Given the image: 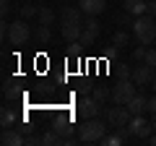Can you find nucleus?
<instances>
[{"instance_id":"obj_25","label":"nucleus","mask_w":156,"mask_h":146,"mask_svg":"<svg viewBox=\"0 0 156 146\" xmlns=\"http://www.w3.org/2000/svg\"><path fill=\"white\" fill-rule=\"evenodd\" d=\"M83 29H86V31H91L94 37H99V31H101V26H99V21H96V16L83 18Z\"/></svg>"},{"instance_id":"obj_12","label":"nucleus","mask_w":156,"mask_h":146,"mask_svg":"<svg viewBox=\"0 0 156 146\" xmlns=\"http://www.w3.org/2000/svg\"><path fill=\"white\" fill-rule=\"evenodd\" d=\"M60 24H83V11L81 8H62L60 13Z\"/></svg>"},{"instance_id":"obj_30","label":"nucleus","mask_w":156,"mask_h":146,"mask_svg":"<svg viewBox=\"0 0 156 146\" xmlns=\"http://www.w3.org/2000/svg\"><path fill=\"white\" fill-rule=\"evenodd\" d=\"M146 52H148V50H146V45H140V47H135V50H133V60H138V63H143V60H146Z\"/></svg>"},{"instance_id":"obj_7","label":"nucleus","mask_w":156,"mask_h":146,"mask_svg":"<svg viewBox=\"0 0 156 146\" xmlns=\"http://www.w3.org/2000/svg\"><path fill=\"white\" fill-rule=\"evenodd\" d=\"M128 128H130V133H133V138H140V141H148V136L154 133V125H151L143 115H133L130 123H128Z\"/></svg>"},{"instance_id":"obj_38","label":"nucleus","mask_w":156,"mask_h":146,"mask_svg":"<svg viewBox=\"0 0 156 146\" xmlns=\"http://www.w3.org/2000/svg\"><path fill=\"white\" fill-rule=\"evenodd\" d=\"M148 144H151V146H156V130H154V136H148Z\"/></svg>"},{"instance_id":"obj_11","label":"nucleus","mask_w":156,"mask_h":146,"mask_svg":"<svg viewBox=\"0 0 156 146\" xmlns=\"http://www.w3.org/2000/svg\"><path fill=\"white\" fill-rule=\"evenodd\" d=\"M125 107L130 110V115H143L146 110H148V97H143V94H135V97H133V99H130Z\"/></svg>"},{"instance_id":"obj_8","label":"nucleus","mask_w":156,"mask_h":146,"mask_svg":"<svg viewBox=\"0 0 156 146\" xmlns=\"http://www.w3.org/2000/svg\"><path fill=\"white\" fill-rule=\"evenodd\" d=\"M154 76H156V68H151L148 63H140V65L133 68V76H130V78H133L135 86H140V89H143V86H148L151 81H154Z\"/></svg>"},{"instance_id":"obj_39","label":"nucleus","mask_w":156,"mask_h":146,"mask_svg":"<svg viewBox=\"0 0 156 146\" xmlns=\"http://www.w3.org/2000/svg\"><path fill=\"white\" fill-rule=\"evenodd\" d=\"M151 125H154V130H156V112H154V118H151Z\"/></svg>"},{"instance_id":"obj_21","label":"nucleus","mask_w":156,"mask_h":146,"mask_svg":"<svg viewBox=\"0 0 156 146\" xmlns=\"http://www.w3.org/2000/svg\"><path fill=\"white\" fill-rule=\"evenodd\" d=\"M52 128H55L57 133L62 136V138H68V136H73V130H78V128H73L70 123H65V120H57V123L52 125Z\"/></svg>"},{"instance_id":"obj_2","label":"nucleus","mask_w":156,"mask_h":146,"mask_svg":"<svg viewBox=\"0 0 156 146\" xmlns=\"http://www.w3.org/2000/svg\"><path fill=\"white\" fill-rule=\"evenodd\" d=\"M133 34H135V39H138V45H151V42H156V18L148 16V13L135 16Z\"/></svg>"},{"instance_id":"obj_27","label":"nucleus","mask_w":156,"mask_h":146,"mask_svg":"<svg viewBox=\"0 0 156 146\" xmlns=\"http://www.w3.org/2000/svg\"><path fill=\"white\" fill-rule=\"evenodd\" d=\"M115 21L120 24V29H125V26H130V29H133V21H135V18H133V13H128V11H125V13H117V18H115Z\"/></svg>"},{"instance_id":"obj_23","label":"nucleus","mask_w":156,"mask_h":146,"mask_svg":"<svg viewBox=\"0 0 156 146\" xmlns=\"http://www.w3.org/2000/svg\"><path fill=\"white\" fill-rule=\"evenodd\" d=\"M130 76H133V68H130V65H125V63L115 65V78L117 81H125V78H130Z\"/></svg>"},{"instance_id":"obj_31","label":"nucleus","mask_w":156,"mask_h":146,"mask_svg":"<svg viewBox=\"0 0 156 146\" xmlns=\"http://www.w3.org/2000/svg\"><path fill=\"white\" fill-rule=\"evenodd\" d=\"M81 52H83V47L78 45V42H70V47H68V55H70V57H81Z\"/></svg>"},{"instance_id":"obj_6","label":"nucleus","mask_w":156,"mask_h":146,"mask_svg":"<svg viewBox=\"0 0 156 146\" xmlns=\"http://www.w3.org/2000/svg\"><path fill=\"white\" fill-rule=\"evenodd\" d=\"M130 118H133V115H130V110L125 104H115V107L107 110V123H109V128H115V130L122 128V125H128Z\"/></svg>"},{"instance_id":"obj_1","label":"nucleus","mask_w":156,"mask_h":146,"mask_svg":"<svg viewBox=\"0 0 156 146\" xmlns=\"http://www.w3.org/2000/svg\"><path fill=\"white\" fill-rule=\"evenodd\" d=\"M107 128H109V123H104L101 118H89L78 125V138H81V144H101Z\"/></svg>"},{"instance_id":"obj_20","label":"nucleus","mask_w":156,"mask_h":146,"mask_svg":"<svg viewBox=\"0 0 156 146\" xmlns=\"http://www.w3.org/2000/svg\"><path fill=\"white\" fill-rule=\"evenodd\" d=\"M37 18H39V24H44V26H52V24H55V11H52V8H39Z\"/></svg>"},{"instance_id":"obj_19","label":"nucleus","mask_w":156,"mask_h":146,"mask_svg":"<svg viewBox=\"0 0 156 146\" xmlns=\"http://www.w3.org/2000/svg\"><path fill=\"white\" fill-rule=\"evenodd\" d=\"M91 97H94L96 102H101V104H104L107 99H112V89H107V86L96 84V86H94V91H91Z\"/></svg>"},{"instance_id":"obj_41","label":"nucleus","mask_w":156,"mask_h":146,"mask_svg":"<svg viewBox=\"0 0 156 146\" xmlns=\"http://www.w3.org/2000/svg\"><path fill=\"white\" fill-rule=\"evenodd\" d=\"M146 3H148V0H146Z\"/></svg>"},{"instance_id":"obj_26","label":"nucleus","mask_w":156,"mask_h":146,"mask_svg":"<svg viewBox=\"0 0 156 146\" xmlns=\"http://www.w3.org/2000/svg\"><path fill=\"white\" fill-rule=\"evenodd\" d=\"M120 144H125V138H122V133L117 130V133H112V136H104L101 138V146H120Z\"/></svg>"},{"instance_id":"obj_10","label":"nucleus","mask_w":156,"mask_h":146,"mask_svg":"<svg viewBox=\"0 0 156 146\" xmlns=\"http://www.w3.org/2000/svg\"><path fill=\"white\" fill-rule=\"evenodd\" d=\"M78 8H81L86 16H99L107 8V0H78Z\"/></svg>"},{"instance_id":"obj_17","label":"nucleus","mask_w":156,"mask_h":146,"mask_svg":"<svg viewBox=\"0 0 156 146\" xmlns=\"http://www.w3.org/2000/svg\"><path fill=\"white\" fill-rule=\"evenodd\" d=\"M34 37H37L39 45H50V42H52V29L44 26V24H39V29L34 31Z\"/></svg>"},{"instance_id":"obj_29","label":"nucleus","mask_w":156,"mask_h":146,"mask_svg":"<svg viewBox=\"0 0 156 146\" xmlns=\"http://www.w3.org/2000/svg\"><path fill=\"white\" fill-rule=\"evenodd\" d=\"M117 52H120V47H117V45H112V42H109V45L104 47V52H101V55H104L107 60H115V57H117Z\"/></svg>"},{"instance_id":"obj_40","label":"nucleus","mask_w":156,"mask_h":146,"mask_svg":"<svg viewBox=\"0 0 156 146\" xmlns=\"http://www.w3.org/2000/svg\"><path fill=\"white\" fill-rule=\"evenodd\" d=\"M151 89H154V91H156V76H154V81H151Z\"/></svg>"},{"instance_id":"obj_35","label":"nucleus","mask_w":156,"mask_h":146,"mask_svg":"<svg viewBox=\"0 0 156 146\" xmlns=\"http://www.w3.org/2000/svg\"><path fill=\"white\" fill-rule=\"evenodd\" d=\"M0 13H3V18L11 16V3L8 0H0Z\"/></svg>"},{"instance_id":"obj_9","label":"nucleus","mask_w":156,"mask_h":146,"mask_svg":"<svg viewBox=\"0 0 156 146\" xmlns=\"http://www.w3.org/2000/svg\"><path fill=\"white\" fill-rule=\"evenodd\" d=\"M0 144L3 146H23L26 144V136L21 130H13V128H3V136H0Z\"/></svg>"},{"instance_id":"obj_16","label":"nucleus","mask_w":156,"mask_h":146,"mask_svg":"<svg viewBox=\"0 0 156 146\" xmlns=\"http://www.w3.org/2000/svg\"><path fill=\"white\" fill-rule=\"evenodd\" d=\"M122 8L128 13H133V16H143L146 13V0H125Z\"/></svg>"},{"instance_id":"obj_3","label":"nucleus","mask_w":156,"mask_h":146,"mask_svg":"<svg viewBox=\"0 0 156 146\" xmlns=\"http://www.w3.org/2000/svg\"><path fill=\"white\" fill-rule=\"evenodd\" d=\"M135 94H138V86L133 84V78L117 81V84L112 86V102H115V104H128Z\"/></svg>"},{"instance_id":"obj_4","label":"nucleus","mask_w":156,"mask_h":146,"mask_svg":"<svg viewBox=\"0 0 156 146\" xmlns=\"http://www.w3.org/2000/svg\"><path fill=\"white\" fill-rule=\"evenodd\" d=\"M76 112L81 120H89V118H101V102H96L91 94H83L76 104Z\"/></svg>"},{"instance_id":"obj_32","label":"nucleus","mask_w":156,"mask_h":146,"mask_svg":"<svg viewBox=\"0 0 156 146\" xmlns=\"http://www.w3.org/2000/svg\"><path fill=\"white\" fill-rule=\"evenodd\" d=\"M39 144H44L42 136H37V133H29L26 136V146H39Z\"/></svg>"},{"instance_id":"obj_18","label":"nucleus","mask_w":156,"mask_h":146,"mask_svg":"<svg viewBox=\"0 0 156 146\" xmlns=\"http://www.w3.org/2000/svg\"><path fill=\"white\" fill-rule=\"evenodd\" d=\"M42 138H44V144H42V146H62V136L57 133L55 128H47V133L42 136Z\"/></svg>"},{"instance_id":"obj_37","label":"nucleus","mask_w":156,"mask_h":146,"mask_svg":"<svg viewBox=\"0 0 156 146\" xmlns=\"http://www.w3.org/2000/svg\"><path fill=\"white\" fill-rule=\"evenodd\" d=\"M148 112L151 115L156 112V91H154V97H148Z\"/></svg>"},{"instance_id":"obj_33","label":"nucleus","mask_w":156,"mask_h":146,"mask_svg":"<svg viewBox=\"0 0 156 146\" xmlns=\"http://www.w3.org/2000/svg\"><path fill=\"white\" fill-rule=\"evenodd\" d=\"M143 63H148L151 68H156V47H151V50L146 52V60H143Z\"/></svg>"},{"instance_id":"obj_15","label":"nucleus","mask_w":156,"mask_h":146,"mask_svg":"<svg viewBox=\"0 0 156 146\" xmlns=\"http://www.w3.org/2000/svg\"><path fill=\"white\" fill-rule=\"evenodd\" d=\"M18 94H21V89H18L16 78H5V84H3V97H5V102L18 99Z\"/></svg>"},{"instance_id":"obj_5","label":"nucleus","mask_w":156,"mask_h":146,"mask_svg":"<svg viewBox=\"0 0 156 146\" xmlns=\"http://www.w3.org/2000/svg\"><path fill=\"white\" fill-rule=\"evenodd\" d=\"M29 39H31V29H29L26 18L11 21V29H8V42H11V45H26Z\"/></svg>"},{"instance_id":"obj_13","label":"nucleus","mask_w":156,"mask_h":146,"mask_svg":"<svg viewBox=\"0 0 156 146\" xmlns=\"http://www.w3.org/2000/svg\"><path fill=\"white\" fill-rule=\"evenodd\" d=\"M62 39L65 42H78L81 31H83V24H62Z\"/></svg>"},{"instance_id":"obj_36","label":"nucleus","mask_w":156,"mask_h":146,"mask_svg":"<svg viewBox=\"0 0 156 146\" xmlns=\"http://www.w3.org/2000/svg\"><path fill=\"white\" fill-rule=\"evenodd\" d=\"M146 13L156 18V0H148V3H146Z\"/></svg>"},{"instance_id":"obj_22","label":"nucleus","mask_w":156,"mask_h":146,"mask_svg":"<svg viewBox=\"0 0 156 146\" xmlns=\"http://www.w3.org/2000/svg\"><path fill=\"white\" fill-rule=\"evenodd\" d=\"M94 42H96V37H94L91 31H86V29H83V31H81V37H78V45L83 47V50H91V47H94Z\"/></svg>"},{"instance_id":"obj_24","label":"nucleus","mask_w":156,"mask_h":146,"mask_svg":"<svg viewBox=\"0 0 156 146\" xmlns=\"http://www.w3.org/2000/svg\"><path fill=\"white\" fill-rule=\"evenodd\" d=\"M128 42H130L128 31H125V29H117V31H115V37H112V45H117V47H120V50H122V47L128 45Z\"/></svg>"},{"instance_id":"obj_34","label":"nucleus","mask_w":156,"mask_h":146,"mask_svg":"<svg viewBox=\"0 0 156 146\" xmlns=\"http://www.w3.org/2000/svg\"><path fill=\"white\" fill-rule=\"evenodd\" d=\"M91 91H94V86L89 84V81H81V84H78V94L83 97V94H91Z\"/></svg>"},{"instance_id":"obj_28","label":"nucleus","mask_w":156,"mask_h":146,"mask_svg":"<svg viewBox=\"0 0 156 146\" xmlns=\"http://www.w3.org/2000/svg\"><path fill=\"white\" fill-rule=\"evenodd\" d=\"M37 13H39V8H37V5H31V3H26V5L21 8V18H26V21H29V18H34Z\"/></svg>"},{"instance_id":"obj_14","label":"nucleus","mask_w":156,"mask_h":146,"mask_svg":"<svg viewBox=\"0 0 156 146\" xmlns=\"http://www.w3.org/2000/svg\"><path fill=\"white\" fill-rule=\"evenodd\" d=\"M16 123H21L18 112L13 110V107H3V112H0V125H3V128H13Z\"/></svg>"}]
</instances>
